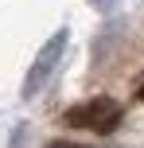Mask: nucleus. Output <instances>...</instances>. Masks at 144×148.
I'll return each mask as SVG.
<instances>
[{"label": "nucleus", "instance_id": "1", "mask_svg": "<svg viewBox=\"0 0 144 148\" xmlns=\"http://www.w3.org/2000/svg\"><path fill=\"white\" fill-rule=\"evenodd\" d=\"M62 125L70 129H93V133H113L121 125V105L113 97H93L86 105H74V109L62 113Z\"/></svg>", "mask_w": 144, "mask_h": 148}, {"label": "nucleus", "instance_id": "2", "mask_svg": "<svg viewBox=\"0 0 144 148\" xmlns=\"http://www.w3.org/2000/svg\"><path fill=\"white\" fill-rule=\"evenodd\" d=\"M66 27H59L51 39L43 43V51L35 55V62H31V70H27V78H23V97H35L39 90L47 86V78L55 74V66H59V59H62V51H66Z\"/></svg>", "mask_w": 144, "mask_h": 148}, {"label": "nucleus", "instance_id": "3", "mask_svg": "<svg viewBox=\"0 0 144 148\" xmlns=\"http://www.w3.org/2000/svg\"><path fill=\"white\" fill-rule=\"evenodd\" d=\"M47 148H90V144H78V140H51Z\"/></svg>", "mask_w": 144, "mask_h": 148}, {"label": "nucleus", "instance_id": "4", "mask_svg": "<svg viewBox=\"0 0 144 148\" xmlns=\"http://www.w3.org/2000/svg\"><path fill=\"white\" fill-rule=\"evenodd\" d=\"M90 4H93V8H98V12H109V8H113V4H117V0H90Z\"/></svg>", "mask_w": 144, "mask_h": 148}, {"label": "nucleus", "instance_id": "5", "mask_svg": "<svg viewBox=\"0 0 144 148\" xmlns=\"http://www.w3.org/2000/svg\"><path fill=\"white\" fill-rule=\"evenodd\" d=\"M136 97H140V101H144V78L136 82Z\"/></svg>", "mask_w": 144, "mask_h": 148}]
</instances>
